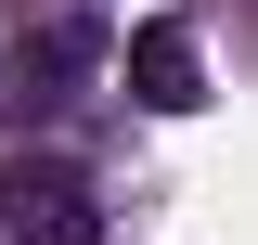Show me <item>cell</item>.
I'll return each instance as SVG.
<instances>
[{"mask_svg":"<svg viewBox=\"0 0 258 245\" xmlns=\"http://www.w3.org/2000/svg\"><path fill=\"white\" fill-rule=\"evenodd\" d=\"M129 103H142V116H194V103H207V39L181 26V13H155V26H129Z\"/></svg>","mask_w":258,"mask_h":245,"instance_id":"3957f363","label":"cell"},{"mask_svg":"<svg viewBox=\"0 0 258 245\" xmlns=\"http://www.w3.org/2000/svg\"><path fill=\"white\" fill-rule=\"evenodd\" d=\"M0 232L13 245H91L103 232V194H91V168L78 155H0Z\"/></svg>","mask_w":258,"mask_h":245,"instance_id":"6da1fadb","label":"cell"},{"mask_svg":"<svg viewBox=\"0 0 258 245\" xmlns=\"http://www.w3.org/2000/svg\"><path fill=\"white\" fill-rule=\"evenodd\" d=\"M91 78H103V39L91 26H39V39H13V65H0V103H13V116H64Z\"/></svg>","mask_w":258,"mask_h":245,"instance_id":"7a4b0ae2","label":"cell"}]
</instances>
